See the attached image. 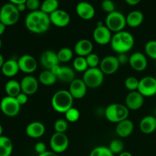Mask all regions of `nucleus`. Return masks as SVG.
Returning a JSON list of instances; mask_svg holds the SVG:
<instances>
[{"label": "nucleus", "instance_id": "f257e3e1", "mask_svg": "<svg viewBox=\"0 0 156 156\" xmlns=\"http://www.w3.org/2000/svg\"><path fill=\"white\" fill-rule=\"evenodd\" d=\"M51 24L50 15L42 11L30 12L25 18V26L27 30L34 34H43L47 32Z\"/></svg>", "mask_w": 156, "mask_h": 156}, {"label": "nucleus", "instance_id": "f03ea898", "mask_svg": "<svg viewBox=\"0 0 156 156\" xmlns=\"http://www.w3.org/2000/svg\"><path fill=\"white\" fill-rule=\"evenodd\" d=\"M134 43V37L132 34L122 30L113 35L110 44L112 50L120 54L129 52L133 47Z\"/></svg>", "mask_w": 156, "mask_h": 156}, {"label": "nucleus", "instance_id": "7ed1b4c3", "mask_svg": "<svg viewBox=\"0 0 156 156\" xmlns=\"http://www.w3.org/2000/svg\"><path fill=\"white\" fill-rule=\"evenodd\" d=\"M73 97L67 90H59L52 97L51 105L56 112L65 114L73 108Z\"/></svg>", "mask_w": 156, "mask_h": 156}, {"label": "nucleus", "instance_id": "20e7f679", "mask_svg": "<svg viewBox=\"0 0 156 156\" xmlns=\"http://www.w3.org/2000/svg\"><path fill=\"white\" fill-rule=\"evenodd\" d=\"M128 116L129 109L126 105L122 104H111L105 109V117L111 123H120L128 119Z\"/></svg>", "mask_w": 156, "mask_h": 156}, {"label": "nucleus", "instance_id": "39448f33", "mask_svg": "<svg viewBox=\"0 0 156 156\" xmlns=\"http://www.w3.org/2000/svg\"><path fill=\"white\" fill-rule=\"evenodd\" d=\"M19 17L20 12L12 2L5 3L0 9V21L5 26L15 24L19 20Z\"/></svg>", "mask_w": 156, "mask_h": 156}, {"label": "nucleus", "instance_id": "423d86ee", "mask_svg": "<svg viewBox=\"0 0 156 156\" xmlns=\"http://www.w3.org/2000/svg\"><path fill=\"white\" fill-rule=\"evenodd\" d=\"M105 24L111 31L115 33L122 31L126 25V17L121 12L114 11L108 14L105 19Z\"/></svg>", "mask_w": 156, "mask_h": 156}, {"label": "nucleus", "instance_id": "0eeeda50", "mask_svg": "<svg viewBox=\"0 0 156 156\" xmlns=\"http://www.w3.org/2000/svg\"><path fill=\"white\" fill-rule=\"evenodd\" d=\"M104 74L99 68H88L84 73L82 80L88 88H96L104 82Z\"/></svg>", "mask_w": 156, "mask_h": 156}, {"label": "nucleus", "instance_id": "6e6552de", "mask_svg": "<svg viewBox=\"0 0 156 156\" xmlns=\"http://www.w3.org/2000/svg\"><path fill=\"white\" fill-rule=\"evenodd\" d=\"M0 109L5 115L13 117L19 114L21 105L18 104L15 98L5 96L0 102Z\"/></svg>", "mask_w": 156, "mask_h": 156}, {"label": "nucleus", "instance_id": "1a4fd4ad", "mask_svg": "<svg viewBox=\"0 0 156 156\" xmlns=\"http://www.w3.org/2000/svg\"><path fill=\"white\" fill-rule=\"evenodd\" d=\"M50 145L53 152L56 153H62L69 146V138L65 133H55L50 140Z\"/></svg>", "mask_w": 156, "mask_h": 156}, {"label": "nucleus", "instance_id": "9d476101", "mask_svg": "<svg viewBox=\"0 0 156 156\" xmlns=\"http://www.w3.org/2000/svg\"><path fill=\"white\" fill-rule=\"evenodd\" d=\"M137 91L144 97H151L156 94V79L152 76H146L140 80Z\"/></svg>", "mask_w": 156, "mask_h": 156}, {"label": "nucleus", "instance_id": "9b49d317", "mask_svg": "<svg viewBox=\"0 0 156 156\" xmlns=\"http://www.w3.org/2000/svg\"><path fill=\"white\" fill-rule=\"evenodd\" d=\"M120 64L115 56H108L101 60L99 69L105 75H113L118 70Z\"/></svg>", "mask_w": 156, "mask_h": 156}, {"label": "nucleus", "instance_id": "f8f14e48", "mask_svg": "<svg viewBox=\"0 0 156 156\" xmlns=\"http://www.w3.org/2000/svg\"><path fill=\"white\" fill-rule=\"evenodd\" d=\"M19 69L24 73H32L37 68V62L31 55H22L18 60Z\"/></svg>", "mask_w": 156, "mask_h": 156}, {"label": "nucleus", "instance_id": "ddd939ff", "mask_svg": "<svg viewBox=\"0 0 156 156\" xmlns=\"http://www.w3.org/2000/svg\"><path fill=\"white\" fill-rule=\"evenodd\" d=\"M93 38L97 44L100 45H107L111 43L112 39L111 31L106 25L96 27L93 31Z\"/></svg>", "mask_w": 156, "mask_h": 156}, {"label": "nucleus", "instance_id": "4468645a", "mask_svg": "<svg viewBox=\"0 0 156 156\" xmlns=\"http://www.w3.org/2000/svg\"><path fill=\"white\" fill-rule=\"evenodd\" d=\"M144 104V96L142 95L138 91H130L126 95L125 99V105L129 110L136 111Z\"/></svg>", "mask_w": 156, "mask_h": 156}, {"label": "nucleus", "instance_id": "2eb2a0df", "mask_svg": "<svg viewBox=\"0 0 156 156\" xmlns=\"http://www.w3.org/2000/svg\"><path fill=\"white\" fill-rule=\"evenodd\" d=\"M21 92L27 94V95H32L35 94L37 91L38 86V80L33 76H26L21 79Z\"/></svg>", "mask_w": 156, "mask_h": 156}, {"label": "nucleus", "instance_id": "dca6fc26", "mask_svg": "<svg viewBox=\"0 0 156 156\" xmlns=\"http://www.w3.org/2000/svg\"><path fill=\"white\" fill-rule=\"evenodd\" d=\"M51 24L58 27H66L70 22V15L66 11L57 9L50 15Z\"/></svg>", "mask_w": 156, "mask_h": 156}, {"label": "nucleus", "instance_id": "f3484780", "mask_svg": "<svg viewBox=\"0 0 156 156\" xmlns=\"http://www.w3.org/2000/svg\"><path fill=\"white\" fill-rule=\"evenodd\" d=\"M129 63L136 71H143L147 68V58L143 53L136 52L129 57Z\"/></svg>", "mask_w": 156, "mask_h": 156}, {"label": "nucleus", "instance_id": "a211bd4d", "mask_svg": "<svg viewBox=\"0 0 156 156\" xmlns=\"http://www.w3.org/2000/svg\"><path fill=\"white\" fill-rule=\"evenodd\" d=\"M87 88L85 83L82 79H76L70 83L69 91L70 92L73 98L81 99L86 94Z\"/></svg>", "mask_w": 156, "mask_h": 156}, {"label": "nucleus", "instance_id": "6ab92c4d", "mask_svg": "<svg viewBox=\"0 0 156 156\" xmlns=\"http://www.w3.org/2000/svg\"><path fill=\"white\" fill-rule=\"evenodd\" d=\"M77 15L83 20H91L95 15L94 8L91 3L87 2H81L77 4L76 7Z\"/></svg>", "mask_w": 156, "mask_h": 156}, {"label": "nucleus", "instance_id": "aec40b11", "mask_svg": "<svg viewBox=\"0 0 156 156\" xmlns=\"http://www.w3.org/2000/svg\"><path fill=\"white\" fill-rule=\"evenodd\" d=\"M40 62L47 70H50L53 67L59 64L57 53L52 50H46L43 52L40 58Z\"/></svg>", "mask_w": 156, "mask_h": 156}, {"label": "nucleus", "instance_id": "412c9836", "mask_svg": "<svg viewBox=\"0 0 156 156\" xmlns=\"http://www.w3.org/2000/svg\"><path fill=\"white\" fill-rule=\"evenodd\" d=\"M45 126L39 121H34L29 123L26 127V134L30 138L37 139L45 133Z\"/></svg>", "mask_w": 156, "mask_h": 156}, {"label": "nucleus", "instance_id": "4be33fe9", "mask_svg": "<svg viewBox=\"0 0 156 156\" xmlns=\"http://www.w3.org/2000/svg\"><path fill=\"white\" fill-rule=\"evenodd\" d=\"M75 52L78 56L86 57L92 53L93 44L88 39H82L78 41L74 47Z\"/></svg>", "mask_w": 156, "mask_h": 156}, {"label": "nucleus", "instance_id": "5701e85b", "mask_svg": "<svg viewBox=\"0 0 156 156\" xmlns=\"http://www.w3.org/2000/svg\"><path fill=\"white\" fill-rule=\"evenodd\" d=\"M115 130L119 136L126 138L133 133L134 130V124L130 120L126 119L117 123Z\"/></svg>", "mask_w": 156, "mask_h": 156}, {"label": "nucleus", "instance_id": "b1692460", "mask_svg": "<svg viewBox=\"0 0 156 156\" xmlns=\"http://www.w3.org/2000/svg\"><path fill=\"white\" fill-rule=\"evenodd\" d=\"M140 130L145 134H150L156 129V117L155 116H146L140 123Z\"/></svg>", "mask_w": 156, "mask_h": 156}, {"label": "nucleus", "instance_id": "393cba45", "mask_svg": "<svg viewBox=\"0 0 156 156\" xmlns=\"http://www.w3.org/2000/svg\"><path fill=\"white\" fill-rule=\"evenodd\" d=\"M1 70L2 74L7 77H13L16 76L20 70L18 61L15 59H8L5 61Z\"/></svg>", "mask_w": 156, "mask_h": 156}, {"label": "nucleus", "instance_id": "a878e982", "mask_svg": "<svg viewBox=\"0 0 156 156\" xmlns=\"http://www.w3.org/2000/svg\"><path fill=\"white\" fill-rule=\"evenodd\" d=\"M126 24L131 27H137L143 23L144 15L141 11L134 10L129 12L126 17Z\"/></svg>", "mask_w": 156, "mask_h": 156}, {"label": "nucleus", "instance_id": "bb28decb", "mask_svg": "<svg viewBox=\"0 0 156 156\" xmlns=\"http://www.w3.org/2000/svg\"><path fill=\"white\" fill-rule=\"evenodd\" d=\"M57 79L61 82L71 83L76 79L75 71L69 66H61L59 73L57 75Z\"/></svg>", "mask_w": 156, "mask_h": 156}, {"label": "nucleus", "instance_id": "cd10ccee", "mask_svg": "<svg viewBox=\"0 0 156 156\" xmlns=\"http://www.w3.org/2000/svg\"><path fill=\"white\" fill-rule=\"evenodd\" d=\"M5 91L7 96L16 98L21 92V84L16 80H9L6 82L5 85Z\"/></svg>", "mask_w": 156, "mask_h": 156}, {"label": "nucleus", "instance_id": "c85d7f7f", "mask_svg": "<svg viewBox=\"0 0 156 156\" xmlns=\"http://www.w3.org/2000/svg\"><path fill=\"white\" fill-rule=\"evenodd\" d=\"M13 151V143L7 136H0V156H10Z\"/></svg>", "mask_w": 156, "mask_h": 156}, {"label": "nucleus", "instance_id": "c756f323", "mask_svg": "<svg viewBox=\"0 0 156 156\" xmlns=\"http://www.w3.org/2000/svg\"><path fill=\"white\" fill-rule=\"evenodd\" d=\"M38 80L44 85L50 86V85H52L56 83V82L58 79L57 77L50 70L45 69L44 71L41 72L40 73Z\"/></svg>", "mask_w": 156, "mask_h": 156}, {"label": "nucleus", "instance_id": "7c9ffc66", "mask_svg": "<svg viewBox=\"0 0 156 156\" xmlns=\"http://www.w3.org/2000/svg\"><path fill=\"white\" fill-rule=\"evenodd\" d=\"M58 7H59V2L57 0H45L41 4V11L50 15V14L59 9Z\"/></svg>", "mask_w": 156, "mask_h": 156}, {"label": "nucleus", "instance_id": "2f4dec72", "mask_svg": "<svg viewBox=\"0 0 156 156\" xmlns=\"http://www.w3.org/2000/svg\"><path fill=\"white\" fill-rule=\"evenodd\" d=\"M59 62H67L73 59V52L69 47H62L57 53Z\"/></svg>", "mask_w": 156, "mask_h": 156}, {"label": "nucleus", "instance_id": "473e14b6", "mask_svg": "<svg viewBox=\"0 0 156 156\" xmlns=\"http://www.w3.org/2000/svg\"><path fill=\"white\" fill-rule=\"evenodd\" d=\"M73 68L78 72H84L85 73L89 67L87 62L86 58L83 56H77L73 60Z\"/></svg>", "mask_w": 156, "mask_h": 156}, {"label": "nucleus", "instance_id": "72a5a7b5", "mask_svg": "<svg viewBox=\"0 0 156 156\" xmlns=\"http://www.w3.org/2000/svg\"><path fill=\"white\" fill-rule=\"evenodd\" d=\"M89 156H114V155L107 146H98L91 151Z\"/></svg>", "mask_w": 156, "mask_h": 156}, {"label": "nucleus", "instance_id": "f704fd0d", "mask_svg": "<svg viewBox=\"0 0 156 156\" xmlns=\"http://www.w3.org/2000/svg\"><path fill=\"white\" fill-rule=\"evenodd\" d=\"M139 83H140V80L138 79L133 77V76H129V77L126 78V80H125L124 85L128 90L134 91L138 90Z\"/></svg>", "mask_w": 156, "mask_h": 156}, {"label": "nucleus", "instance_id": "c9c22d12", "mask_svg": "<svg viewBox=\"0 0 156 156\" xmlns=\"http://www.w3.org/2000/svg\"><path fill=\"white\" fill-rule=\"evenodd\" d=\"M110 150L114 154H119L120 155L123 150V143L120 140H114L111 142L109 145Z\"/></svg>", "mask_w": 156, "mask_h": 156}, {"label": "nucleus", "instance_id": "e433bc0d", "mask_svg": "<svg viewBox=\"0 0 156 156\" xmlns=\"http://www.w3.org/2000/svg\"><path fill=\"white\" fill-rule=\"evenodd\" d=\"M146 53L152 59L156 60V41H149L145 45Z\"/></svg>", "mask_w": 156, "mask_h": 156}, {"label": "nucleus", "instance_id": "4c0bfd02", "mask_svg": "<svg viewBox=\"0 0 156 156\" xmlns=\"http://www.w3.org/2000/svg\"><path fill=\"white\" fill-rule=\"evenodd\" d=\"M65 115L67 121L71 122V123H75L80 117V113H79V110L73 107V108H70L68 111L65 113Z\"/></svg>", "mask_w": 156, "mask_h": 156}, {"label": "nucleus", "instance_id": "58836bf2", "mask_svg": "<svg viewBox=\"0 0 156 156\" xmlns=\"http://www.w3.org/2000/svg\"><path fill=\"white\" fill-rule=\"evenodd\" d=\"M53 128H54L55 133H65L66 131L68 129V123L67 120H64V119H59L56 120L53 125Z\"/></svg>", "mask_w": 156, "mask_h": 156}, {"label": "nucleus", "instance_id": "ea45409f", "mask_svg": "<svg viewBox=\"0 0 156 156\" xmlns=\"http://www.w3.org/2000/svg\"><path fill=\"white\" fill-rule=\"evenodd\" d=\"M85 58L89 68H98V66L100 65L101 60L96 53H91Z\"/></svg>", "mask_w": 156, "mask_h": 156}, {"label": "nucleus", "instance_id": "a19ab883", "mask_svg": "<svg viewBox=\"0 0 156 156\" xmlns=\"http://www.w3.org/2000/svg\"><path fill=\"white\" fill-rule=\"evenodd\" d=\"M101 9L108 14L114 12L115 10V4L111 0H105L101 2Z\"/></svg>", "mask_w": 156, "mask_h": 156}, {"label": "nucleus", "instance_id": "79ce46f5", "mask_svg": "<svg viewBox=\"0 0 156 156\" xmlns=\"http://www.w3.org/2000/svg\"><path fill=\"white\" fill-rule=\"evenodd\" d=\"M41 2L39 0H27L26 1V7L30 12L37 11L39 8H41Z\"/></svg>", "mask_w": 156, "mask_h": 156}, {"label": "nucleus", "instance_id": "37998d69", "mask_svg": "<svg viewBox=\"0 0 156 156\" xmlns=\"http://www.w3.org/2000/svg\"><path fill=\"white\" fill-rule=\"evenodd\" d=\"M34 149L35 152L38 154V155H41V154L44 153V152H47V146L45 145V143H43V142H38L35 144L34 146Z\"/></svg>", "mask_w": 156, "mask_h": 156}, {"label": "nucleus", "instance_id": "c03bdc74", "mask_svg": "<svg viewBox=\"0 0 156 156\" xmlns=\"http://www.w3.org/2000/svg\"><path fill=\"white\" fill-rule=\"evenodd\" d=\"M16 98L17 101L18 102V104L21 106V105H25V104L27 102V101H28V95L24 94V93L21 92L16 98Z\"/></svg>", "mask_w": 156, "mask_h": 156}, {"label": "nucleus", "instance_id": "a18cd8bd", "mask_svg": "<svg viewBox=\"0 0 156 156\" xmlns=\"http://www.w3.org/2000/svg\"><path fill=\"white\" fill-rule=\"evenodd\" d=\"M117 57L120 65H125L126 63L129 62V58L126 56V53H120Z\"/></svg>", "mask_w": 156, "mask_h": 156}, {"label": "nucleus", "instance_id": "49530a36", "mask_svg": "<svg viewBox=\"0 0 156 156\" xmlns=\"http://www.w3.org/2000/svg\"><path fill=\"white\" fill-rule=\"evenodd\" d=\"M60 68H61V66H59V65L53 67V68H52L51 69H50V71H51L52 73H53V74H54L55 76H56V77H57V75H58V73H59V70H60Z\"/></svg>", "mask_w": 156, "mask_h": 156}, {"label": "nucleus", "instance_id": "de8ad7c7", "mask_svg": "<svg viewBox=\"0 0 156 156\" xmlns=\"http://www.w3.org/2000/svg\"><path fill=\"white\" fill-rule=\"evenodd\" d=\"M38 156H59L57 153H56V152H50V151H47L46 152H44V153L43 154H41V155H38Z\"/></svg>", "mask_w": 156, "mask_h": 156}, {"label": "nucleus", "instance_id": "09e8293b", "mask_svg": "<svg viewBox=\"0 0 156 156\" xmlns=\"http://www.w3.org/2000/svg\"><path fill=\"white\" fill-rule=\"evenodd\" d=\"M125 2H126V4L129 5L134 6L138 5L139 3L140 2V0H126Z\"/></svg>", "mask_w": 156, "mask_h": 156}, {"label": "nucleus", "instance_id": "8fccbe9b", "mask_svg": "<svg viewBox=\"0 0 156 156\" xmlns=\"http://www.w3.org/2000/svg\"><path fill=\"white\" fill-rule=\"evenodd\" d=\"M27 0H11L10 2H12V4L15 5V6L23 4V3H25Z\"/></svg>", "mask_w": 156, "mask_h": 156}, {"label": "nucleus", "instance_id": "3c124183", "mask_svg": "<svg viewBox=\"0 0 156 156\" xmlns=\"http://www.w3.org/2000/svg\"><path fill=\"white\" fill-rule=\"evenodd\" d=\"M17 9H18V12L21 13V12H24V11L26 10V9H27V7H26V2L25 3H23V4H21L19 5H17L16 6Z\"/></svg>", "mask_w": 156, "mask_h": 156}, {"label": "nucleus", "instance_id": "603ef678", "mask_svg": "<svg viewBox=\"0 0 156 156\" xmlns=\"http://www.w3.org/2000/svg\"><path fill=\"white\" fill-rule=\"evenodd\" d=\"M5 28H6V26L2 22L0 21V36L4 33L5 30Z\"/></svg>", "mask_w": 156, "mask_h": 156}, {"label": "nucleus", "instance_id": "864d4df0", "mask_svg": "<svg viewBox=\"0 0 156 156\" xmlns=\"http://www.w3.org/2000/svg\"><path fill=\"white\" fill-rule=\"evenodd\" d=\"M5 62V60H4V57H3L2 55L0 53V69H2V67L3 64H4Z\"/></svg>", "mask_w": 156, "mask_h": 156}, {"label": "nucleus", "instance_id": "5fc2aeb1", "mask_svg": "<svg viewBox=\"0 0 156 156\" xmlns=\"http://www.w3.org/2000/svg\"><path fill=\"white\" fill-rule=\"evenodd\" d=\"M119 156H133L132 154L129 152H123L119 155Z\"/></svg>", "mask_w": 156, "mask_h": 156}, {"label": "nucleus", "instance_id": "6e6d98bb", "mask_svg": "<svg viewBox=\"0 0 156 156\" xmlns=\"http://www.w3.org/2000/svg\"><path fill=\"white\" fill-rule=\"evenodd\" d=\"M2 133H3V127L1 124H0V136H2Z\"/></svg>", "mask_w": 156, "mask_h": 156}, {"label": "nucleus", "instance_id": "4d7b16f0", "mask_svg": "<svg viewBox=\"0 0 156 156\" xmlns=\"http://www.w3.org/2000/svg\"><path fill=\"white\" fill-rule=\"evenodd\" d=\"M2 40L0 39V49H1L2 47Z\"/></svg>", "mask_w": 156, "mask_h": 156}, {"label": "nucleus", "instance_id": "13d9d810", "mask_svg": "<svg viewBox=\"0 0 156 156\" xmlns=\"http://www.w3.org/2000/svg\"><path fill=\"white\" fill-rule=\"evenodd\" d=\"M155 79H156V75H155Z\"/></svg>", "mask_w": 156, "mask_h": 156}, {"label": "nucleus", "instance_id": "bf43d9fd", "mask_svg": "<svg viewBox=\"0 0 156 156\" xmlns=\"http://www.w3.org/2000/svg\"><path fill=\"white\" fill-rule=\"evenodd\" d=\"M155 66H156V62H155Z\"/></svg>", "mask_w": 156, "mask_h": 156}]
</instances>
